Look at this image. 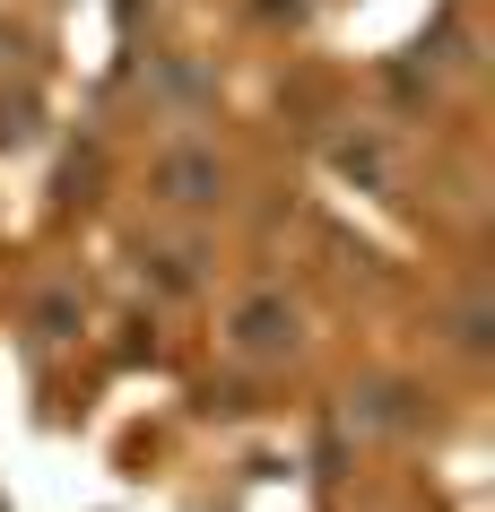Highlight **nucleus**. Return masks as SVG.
I'll use <instances>...</instances> for the list:
<instances>
[{
  "mask_svg": "<svg viewBox=\"0 0 495 512\" xmlns=\"http://www.w3.org/2000/svg\"><path fill=\"white\" fill-rule=\"evenodd\" d=\"M296 339H304V313L278 296V287L244 296V304H235V322H226V348L244 356V365H278V356H296Z\"/></svg>",
  "mask_w": 495,
  "mask_h": 512,
  "instance_id": "f03ea898",
  "label": "nucleus"
},
{
  "mask_svg": "<svg viewBox=\"0 0 495 512\" xmlns=\"http://www.w3.org/2000/svg\"><path fill=\"white\" fill-rule=\"evenodd\" d=\"M79 278H53L44 296H35V339H79Z\"/></svg>",
  "mask_w": 495,
  "mask_h": 512,
  "instance_id": "7ed1b4c3",
  "label": "nucleus"
},
{
  "mask_svg": "<svg viewBox=\"0 0 495 512\" xmlns=\"http://www.w3.org/2000/svg\"><path fill=\"white\" fill-rule=\"evenodd\" d=\"M148 200L174 217H209L226 209V157L209 148V139H174L157 165H148Z\"/></svg>",
  "mask_w": 495,
  "mask_h": 512,
  "instance_id": "f257e3e1",
  "label": "nucleus"
},
{
  "mask_svg": "<svg viewBox=\"0 0 495 512\" xmlns=\"http://www.w3.org/2000/svg\"><path fill=\"white\" fill-rule=\"evenodd\" d=\"M409 400H417L409 382H365V400H357V426H383V434H400V426L417 417Z\"/></svg>",
  "mask_w": 495,
  "mask_h": 512,
  "instance_id": "20e7f679",
  "label": "nucleus"
}]
</instances>
